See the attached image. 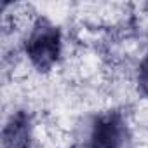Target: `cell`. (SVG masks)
Masks as SVG:
<instances>
[{
  "label": "cell",
  "mask_w": 148,
  "mask_h": 148,
  "mask_svg": "<svg viewBox=\"0 0 148 148\" xmlns=\"http://www.w3.org/2000/svg\"><path fill=\"white\" fill-rule=\"evenodd\" d=\"M23 148H28V146H23Z\"/></svg>",
  "instance_id": "obj_5"
},
{
  "label": "cell",
  "mask_w": 148,
  "mask_h": 148,
  "mask_svg": "<svg viewBox=\"0 0 148 148\" xmlns=\"http://www.w3.org/2000/svg\"><path fill=\"white\" fill-rule=\"evenodd\" d=\"M28 117L23 112H18L11 117L9 124L4 129V148H23V139L26 138Z\"/></svg>",
  "instance_id": "obj_3"
},
{
  "label": "cell",
  "mask_w": 148,
  "mask_h": 148,
  "mask_svg": "<svg viewBox=\"0 0 148 148\" xmlns=\"http://www.w3.org/2000/svg\"><path fill=\"white\" fill-rule=\"evenodd\" d=\"M124 122L119 113L99 117L92 127L91 148H120L124 143Z\"/></svg>",
  "instance_id": "obj_2"
},
{
  "label": "cell",
  "mask_w": 148,
  "mask_h": 148,
  "mask_svg": "<svg viewBox=\"0 0 148 148\" xmlns=\"http://www.w3.org/2000/svg\"><path fill=\"white\" fill-rule=\"evenodd\" d=\"M61 37L59 30L47 19H38L26 40V54L40 71L51 70L59 59Z\"/></svg>",
  "instance_id": "obj_1"
},
{
  "label": "cell",
  "mask_w": 148,
  "mask_h": 148,
  "mask_svg": "<svg viewBox=\"0 0 148 148\" xmlns=\"http://www.w3.org/2000/svg\"><path fill=\"white\" fill-rule=\"evenodd\" d=\"M138 84H139V89L141 92L148 98V52L146 56L143 58L141 64H139V73H138Z\"/></svg>",
  "instance_id": "obj_4"
}]
</instances>
